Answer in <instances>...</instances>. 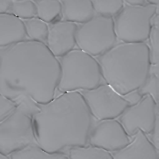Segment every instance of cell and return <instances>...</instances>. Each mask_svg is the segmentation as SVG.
<instances>
[{
	"label": "cell",
	"instance_id": "24",
	"mask_svg": "<svg viewBox=\"0 0 159 159\" xmlns=\"http://www.w3.org/2000/svg\"><path fill=\"white\" fill-rule=\"evenodd\" d=\"M150 142L155 147L156 149H159V117L157 118L155 122L154 127L152 132L147 135Z\"/></svg>",
	"mask_w": 159,
	"mask_h": 159
},
{
	"label": "cell",
	"instance_id": "15",
	"mask_svg": "<svg viewBox=\"0 0 159 159\" xmlns=\"http://www.w3.org/2000/svg\"><path fill=\"white\" fill-rule=\"evenodd\" d=\"M37 8V17L50 24L62 19L60 1H34Z\"/></svg>",
	"mask_w": 159,
	"mask_h": 159
},
{
	"label": "cell",
	"instance_id": "27",
	"mask_svg": "<svg viewBox=\"0 0 159 159\" xmlns=\"http://www.w3.org/2000/svg\"><path fill=\"white\" fill-rule=\"evenodd\" d=\"M124 1L127 4L134 6H144L148 3L145 0H126Z\"/></svg>",
	"mask_w": 159,
	"mask_h": 159
},
{
	"label": "cell",
	"instance_id": "19",
	"mask_svg": "<svg viewBox=\"0 0 159 159\" xmlns=\"http://www.w3.org/2000/svg\"><path fill=\"white\" fill-rule=\"evenodd\" d=\"M159 64L151 65L148 77L138 91L142 97L149 95L159 105Z\"/></svg>",
	"mask_w": 159,
	"mask_h": 159
},
{
	"label": "cell",
	"instance_id": "12",
	"mask_svg": "<svg viewBox=\"0 0 159 159\" xmlns=\"http://www.w3.org/2000/svg\"><path fill=\"white\" fill-rule=\"evenodd\" d=\"M111 154L113 159H159V150L140 131L128 145Z\"/></svg>",
	"mask_w": 159,
	"mask_h": 159
},
{
	"label": "cell",
	"instance_id": "22",
	"mask_svg": "<svg viewBox=\"0 0 159 159\" xmlns=\"http://www.w3.org/2000/svg\"><path fill=\"white\" fill-rule=\"evenodd\" d=\"M95 14L113 18L123 7L124 1H92Z\"/></svg>",
	"mask_w": 159,
	"mask_h": 159
},
{
	"label": "cell",
	"instance_id": "28",
	"mask_svg": "<svg viewBox=\"0 0 159 159\" xmlns=\"http://www.w3.org/2000/svg\"><path fill=\"white\" fill-rule=\"evenodd\" d=\"M147 1L148 4L154 5V6H159V0H153V1H152V0H148V1Z\"/></svg>",
	"mask_w": 159,
	"mask_h": 159
},
{
	"label": "cell",
	"instance_id": "17",
	"mask_svg": "<svg viewBox=\"0 0 159 159\" xmlns=\"http://www.w3.org/2000/svg\"><path fill=\"white\" fill-rule=\"evenodd\" d=\"M23 21L28 39L45 44L48 37V24L37 17Z\"/></svg>",
	"mask_w": 159,
	"mask_h": 159
},
{
	"label": "cell",
	"instance_id": "11",
	"mask_svg": "<svg viewBox=\"0 0 159 159\" xmlns=\"http://www.w3.org/2000/svg\"><path fill=\"white\" fill-rule=\"evenodd\" d=\"M78 25L60 20L48 24V34L45 45L57 58L75 49Z\"/></svg>",
	"mask_w": 159,
	"mask_h": 159
},
{
	"label": "cell",
	"instance_id": "4",
	"mask_svg": "<svg viewBox=\"0 0 159 159\" xmlns=\"http://www.w3.org/2000/svg\"><path fill=\"white\" fill-rule=\"evenodd\" d=\"M57 58L60 73L57 92L62 93L91 90L102 84L103 78L95 57L74 49Z\"/></svg>",
	"mask_w": 159,
	"mask_h": 159
},
{
	"label": "cell",
	"instance_id": "2",
	"mask_svg": "<svg viewBox=\"0 0 159 159\" xmlns=\"http://www.w3.org/2000/svg\"><path fill=\"white\" fill-rule=\"evenodd\" d=\"M33 117L38 145L50 152L85 146L94 119L80 93H62L45 104Z\"/></svg>",
	"mask_w": 159,
	"mask_h": 159
},
{
	"label": "cell",
	"instance_id": "14",
	"mask_svg": "<svg viewBox=\"0 0 159 159\" xmlns=\"http://www.w3.org/2000/svg\"><path fill=\"white\" fill-rule=\"evenodd\" d=\"M62 19L75 24H83L95 15L92 1H60Z\"/></svg>",
	"mask_w": 159,
	"mask_h": 159
},
{
	"label": "cell",
	"instance_id": "23",
	"mask_svg": "<svg viewBox=\"0 0 159 159\" xmlns=\"http://www.w3.org/2000/svg\"><path fill=\"white\" fill-rule=\"evenodd\" d=\"M16 107V104L0 93V122L9 115Z\"/></svg>",
	"mask_w": 159,
	"mask_h": 159
},
{
	"label": "cell",
	"instance_id": "20",
	"mask_svg": "<svg viewBox=\"0 0 159 159\" xmlns=\"http://www.w3.org/2000/svg\"><path fill=\"white\" fill-rule=\"evenodd\" d=\"M152 27L149 35L148 45L151 65H158L159 61V14H156L151 20Z\"/></svg>",
	"mask_w": 159,
	"mask_h": 159
},
{
	"label": "cell",
	"instance_id": "5",
	"mask_svg": "<svg viewBox=\"0 0 159 159\" xmlns=\"http://www.w3.org/2000/svg\"><path fill=\"white\" fill-rule=\"evenodd\" d=\"M34 114L22 103L0 122V152L10 156L27 147L38 145L33 123Z\"/></svg>",
	"mask_w": 159,
	"mask_h": 159
},
{
	"label": "cell",
	"instance_id": "1",
	"mask_svg": "<svg viewBox=\"0 0 159 159\" xmlns=\"http://www.w3.org/2000/svg\"><path fill=\"white\" fill-rule=\"evenodd\" d=\"M58 59L41 43L27 40L0 48V93L15 103L28 96L45 104L56 96Z\"/></svg>",
	"mask_w": 159,
	"mask_h": 159
},
{
	"label": "cell",
	"instance_id": "16",
	"mask_svg": "<svg viewBox=\"0 0 159 159\" xmlns=\"http://www.w3.org/2000/svg\"><path fill=\"white\" fill-rule=\"evenodd\" d=\"M10 159H68L64 152H50L38 145L27 147L10 156Z\"/></svg>",
	"mask_w": 159,
	"mask_h": 159
},
{
	"label": "cell",
	"instance_id": "10",
	"mask_svg": "<svg viewBox=\"0 0 159 159\" xmlns=\"http://www.w3.org/2000/svg\"><path fill=\"white\" fill-rule=\"evenodd\" d=\"M132 139L117 119L102 120L94 119L88 136L87 145L111 153L124 148Z\"/></svg>",
	"mask_w": 159,
	"mask_h": 159
},
{
	"label": "cell",
	"instance_id": "29",
	"mask_svg": "<svg viewBox=\"0 0 159 159\" xmlns=\"http://www.w3.org/2000/svg\"><path fill=\"white\" fill-rule=\"evenodd\" d=\"M0 159H10V156H6L0 152Z\"/></svg>",
	"mask_w": 159,
	"mask_h": 159
},
{
	"label": "cell",
	"instance_id": "9",
	"mask_svg": "<svg viewBox=\"0 0 159 159\" xmlns=\"http://www.w3.org/2000/svg\"><path fill=\"white\" fill-rule=\"evenodd\" d=\"M159 105L147 95L138 103L128 106L117 120L131 137L139 131L147 135L152 132L159 117Z\"/></svg>",
	"mask_w": 159,
	"mask_h": 159
},
{
	"label": "cell",
	"instance_id": "26",
	"mask_svg": "<svg viewBox=\"0 0 159 159\" xmlns=\"http://www.w3.org/2000/svg\"><path fill=\"white\" fill-rule=\"evenodd\" d=\"M12 1H0V15L10 13Z\"/></svg>",
	"mask_w": 159,
	"mask_h": 159
},
{
	"label": "cell",
	"instance_id": "25",
	"mask_svg": "<svg viewBox=\"0 0 159 159\" xmlns=\"http://www.w3.org/2000/svg\"><path fill=\"white\" fill-rule=\"evenodd\" d=\"M125 100L128 102L129 106L135 105L138 103L143 97L140 95L138 90L132 91L125 95L122 96Z\"/></svg>",
	"mask_w": 159,
	"mask_h": 159
},
{
	"label": "cell",
	"instance_id": "13",
	"mask_svg": "<svg viewBox=\"0 0 159 159\" xmlns=\"http://www.w3.org/2000/svg\"><path fill=\"white\" fill-rule=\"evenodd\" d=\"M27 40L23 20L11 13L0 15V48Z\"/></svg>",
	"mask_w": 159,
	"mask_h": 159
},
{
	"label": "cell",
	"instance_id": "8",
	"mask_svg": "<svg viewBox=\"0 0 159 159\" xmlns=\"http://www.w3.org/2000/svg\"><path fill=\"white\" fill-rule=\"evenodd\" d=\"M92 117L97 120L117 119L129 106L123 97L106 83L94 89L78 91Z\"/></svg>",
	"mask_w": 159,
	"mask_h": 159
},
{
	"label": "cell",
	"instance_id": "7",
	"mask_svg": "<svg viewBox=\"0 0 159 159\" xmlns=\"http://www.w3.org/2000/svg\"><path fill=\"white\" fill-rule=\"evenodd\" d=\"M76 41L78 49L93 57L105 53L118 43L113 18L95 14L78 26Z\"/></svg>",
	"mask_w": 159,
	"mask_h": 159
},
{
	"label": "cell",
	"instance_id": "21",
	"mask_svg": "<svg viewBox=\"0 0 159 159\" xmlns=\"http://www.w3.org/2000/svg\"><path fill=\"white\" fill-rule=\"evenodd\" d=\"M10 13L22 20L37 17V8L34 1H12Z\"/></svg>",
	"mask_w": 159,
	"mask_h": 159
},
{
	"label": "cell",
	"instance_id": "3",
	"mask_svg": "<svg viewBox=\"0 0 159 159\" xmlns=\"http://www.w3.org/2000/svg\"><path fill=\"white\" fill-rule=\"evenodd\" d=\"M95 58L105 83L121 96L141 87L151 65L146 43H118Z\"/></svg>",
	"mask_w": 159,
	"mask_h": 159
},
{
	"label": "cell",
	"instance_id": "18",
	"mask_svg": "<svg viewBox=\"0 0 159 159\" xmlns=\"http://www.w3.org/2000/svg\"><path fill=\"white\" fill-rule=\"evenodd\" d=\"M67 154L68 159H113L111 152L89 145L70 148Z\"/></svg>",
	"mask_w": 159,
	"mask_h": 159
},
{
	"label": "cell",
	"instance_id": "6",
	"mask_svg": "<svg viewBox=\"0 0 159 159\" xmlns=\"http://www.w3.org/2000/svg\"><path fill=\"white\" fill-rule=\"evenodd\" d=\"M156 14H159V6L148 3L134 6L124 2L120 11L113 18L117 39L128 43H146L151 29L152 19Z\"/></svg>",
	"mask_w": 159,
	"mask_h": 159
}]
</instances>
